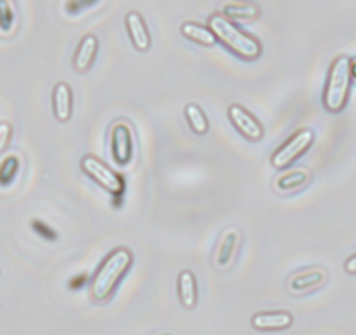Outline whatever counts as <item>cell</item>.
Segmentation results:
<instances>
[{
    "instance_id": "cell-1",
    "label": "cell",
    "mask_w": 356,
    "mask_h": 335,
    "mask_svg": "<svg viewBox=\"0 0 356 335\" xmlns=\"http://www.w3.org/2000/svg\"><path fill=\"white\" fill-rule=\"evenodd\" d=\"M133 262V254L128 248H115L98 268L97 275L91 279L89 293L95 302H104L114 292L115 285L119 283L121 276L128 271Z\"/></svg>"
},
{
    "instance_id": "cell-2",
    "label": "cell",
    "mask_w": 356,
    "mask_h": 335,
    "mask_svg": "<svg viewBox=\"0 0 356 335\" xmlns=\"http://www.w3.org/2000/svg\"><path fill=\"white\" fill-rule=\"evenodd\" d=\"M351 81V58L341 54L332 61L327 84H325L323 105L328 112H341L346 107Z\"/></svg>"
},
{
    "instance_id": "cell-3",
    "label": "cell",
    "mask_w": 356,
    "mask_h": 335,
    "mask_svg": "<svg viewBox=\"0 0 356 335\" xmlns=\"http://www.w3.org/2000/svg\"><path fill=\"white\" fill-rule=\"evenodd\" d=\"M208 26H210V30L215 33L217 39H220L229 49L234 51L239 56L252 60V58L259 56L260 51H262L260 44L253 37L243 32L239 26H236L224 15H211L210 19H208Z\"/></svg>"
},
{
    "instance_id": "cell-4",
    "label": "cell",
    "mask_w": 356,
    "mask_h": 335,
    "mask_svg": "<svg viewBox=\"0 0 356 335\" xmlns=\"http://www.w3.org/2000/svg\"><path fill=\"white\" fill-rule=\"evenodd\" d=\"M81 166L98 186L107 189L108 193H112L114 196H119V194L124 190V180H122V177L119 175L118 172H114L112 168H108L107 164L102 159H98V157L88 154V156H84L81 159Z\"/></svg>"
},
{
    "instance_id": "cell-5",
    "label": "cell",
    "mask_w": 356,
    "mask_h": 335,
    "mask_svg": "<svg viewBox=\"0 0 356 335\" xmlns=\"http://www.w3.org/2000/svg\"><path fill=\"white\" fill-rule=\"evenodd\" d=\"M314 140V133L313 129L309 128H302L299 131L293 133L285 143H283L280 149L275 150V154L271 156V164L278 170H283V168L290 166L297 157L300 156L302 152H306L307 149L311 147Z\"/></svg>"
},
{
    "instance_id": "cell-6",
    "label": "cell",
    "mask_w": 356,
    "mask_h": 335,
    "mask_svg": "<svg viewBox=\"0 0 356 335\" xmlns=\"http://www.w3.org/2000/svg\"><path fill=\"white\" fill-rule=\"evenodd\" d=\"M243 234L238 227H227L218 238L213 254V265L218 271H227L232 268L241 246Z\"/></svg>"
},
{
    "instance_id": "cell-7",
    "label": "cell",
    "mask_w": 356,
    "mask_h": 335,
    "mask_svg": "<svg viewBox=\"0 0 356 335\" xmlns=\"http://www.w3.org/2000/svg\"><path fill=\"white\" fill-rule=\"evenodd\" d=\"M111 149L115 163L126 164L133 156V131L126 121L114 122L111 129Z\"/></svg>"
},
{
    "instance_id": "cell-8",
    "label": "cell",
    "mask_w": 356,
    "mask_h": 335,
    "mask_svg": "<svg viewBox=\"0 0 356 335\" xmlns=\"http://www.w3.org/2000/svg\"><path fill=\"white\" fill-rule=\"evenodd\" d=\"M328 272L325 268H307L302 269V271L296 272L292 278L289 279V290L293 293V295H300V293L313 292V290L320 288L327 283Z\"/></svg>"
},
{
    "instance_id": "cell-9",
    "label": "cell",
    "mask_w": 356,
    "mask_h": 335,
    "mask_svg": "<svg viewBox=\"0 0 356 335\" xmlns=\"http://www.w3.org/2000/svg\"><path fill=\"white\" fill-rule=\"evenodd\" d=\"M227 114L232 124H234L248 140H260L264 136L262 124H260L245 107L234 104L229 107Z\"/></svg>"
},
{
    "instance_id": "cell-10",
    "label": "cell",
    "mask_w": 356,
    "mask_h": 335,
    "mask_svg": "<svg viewBox=\"0 0 356 335\" xmlns=\"http://www.w3.org/2000/svg\"><path fill=\"white\" fill-rule=\"evenodd\" d=\"M293 316L286 311H264L253 314L252 325L257 330H285L292 327Z\"/></svg>"
},
{
    "instance_id": "cell-11",
    "label": "cell",
    "mask_w": 356,
    "mask_h": 335,
    "mask_svg": "<svg viewBox=\"0 0 356 335\" xmlns=\"http://www.w3.org/2000/svg\"><path fill=\"white\" fill-rule=\"evenodd\" d=\"M309 182H311V172L307 170V168L299 166V168H290V170H285V172L275 180V187L278 193L286 194L307 186Z\"/></svg>"
},
{
    "instance_id": "cell-12",
    "label": "cell",
    "mask_w": 356,
    "mask_h": 335,
    "mask_svg": "<svg viewBox=\"0 0 356 335\" xmlns=\"http://www.w3.org/2000/svg\"><path fill=\"white\" fill-rule=\"evenodd\" d=\"M98 53V37L95 33H88L79 42L74 56V68L77 72H86L93 65Z\"/></svg>"
},
{
    "instance_id": "cell-13",
    "label": "cell",
    "mask_w": 356,
    "mask_h": 335,
    "mask_svg": "<svg viewBox=\"0 0 356 335\" xmlns=\"http://www.w3.org/2000/svg\"><path fill=\"white\" fill-rule=\"evenodd\" d=\"M126 28H128L131 42L136 49L145 51L150 47V32L143 22L142 15L136 11H131L126 15Z\"/></svg>"
},
{
    "instance_id": "cell-14",
    "label": "cell",
    "mask_w": 356,
    "mask_h": 335,
    "mask_svg": "<svg viewBox=\"0 0 356 335\" xmlns=\"http://www.w3.org/2000/svg\"><path fill=\"white\" fill-rule=\"evenodd\" d=\"M72 90L67 82H58L53 90V108L54 115H56L60 121H68L72 115Z\"/></svg>"
},
{
    "instance_id": "cell-15",
    "label": "cell",
    "mask_w": 356,
    "mask_h": 335,
    "mask_svg": "<svg viewBox=\"0 0 356 335\" xmlns=\"http://www.w3.org/2000/svg\"><path fill=\"white\" fill-rule=\"evenodd\" d=\"M178 297L186 309H193L197 302V285L196 276L191 271H182L178 275Z\"/></svg>"
},
{
    "instance_id": "cell-16",
    "label": "cell",
    "mask_w": 356,
    "mask_h": 335,
    "mask_svg": "<svg viewBox=\"0 0 356 335\" xmlns=\"http://www.w3.org/2000/svg\"><path fill=\"white\" fill-rule=\"evenodd\" d=\"M182 33L187 39L194 40L197 44H203V46H213L217 42V37L211 32L210 26L200 25L196 22H186L182 23Z\"/></svg>"
},
{
    "instance_id": "cell-17",
    "label": "cell",
    "mask_w": 356,
    "mask_h": 335,
    "mask_svg": "<svg viewBox=\"0 0 356 335\" xmlns=\"http://www.w3.org/2000/svg\"><path fill=\"white\" fill-rule=\"evenodd\" d=\"M222 13L225 18L253 19L260 15V8L253 2H231V4L222 6Z\"/></svg>"
},
{
    "instance_id": "cell-18",
    "label": "cell",
    "mask_w": 356,
    "mask_h": 335,
    "mask_svg": "<svg viewBox=\"0 0 356 335\" xmlns=\"http://www.w3.org/2000/svg\"><path fill=\"white\" fill-rule=\"evenodd\" d=\"M186 119H187V122H189L191 128H193L194 131L197 133V135H204V133L208 131V128H210V124H208L207 114H204V112L201 111V108L197 107L196 104L187 105V107H186Z\"/></svg>"
},
{
    "instance_id": "cell-19",
    "label": "cell",
    "mask_w": 356,
    "mask_h": 335,
    "mask_svg": "<svg viewBox=\"0 0 356 335\" xmlns=\"http://www.w3.org/2000/svg\"><path fill=\"white\" fill-rule=\"evenodd\" d=\"M19 172V157L8 156L0 161V187H8Z\"/></svg>"
},
{
    "instance_id": "cell-20",
    "label": "cell",
    "mask_w": 356,
    "mask_h": 335,
    "mask_svg": "<svg viewBox=\"0 0 356 335\" xmlns=\"http://www.w3.org/2000/svg\"><path fill=\"white\" fill-rule=\"evenodd\" d=\"M15 22V11H13V4L9 2H0V28L8 30Z\"/></svg>"
},
{
    "instance_id": "cell-21",
    "label": "cell",
    "mask_w": 356,
    "mask_h": 335,
    "mask_svg": "<svg viewBox=\"0 0 356 335\" xmlns=\"http://www.w3.org/2000/svg\"><path fill=\"white\" fill-rule=\"evenodd\" d=\"M13 128L9 122H0V152L8 149L9 142H11Z\"/></svg>"
},
{
    "instance_id": "cell-22",
    "label": "cell",
    "mask_w": 356,
    "mask_h": 335,
    "mask_svg": "<svg viewBox=\"0 0 356 335\" xmlns=\"http://www.w3.org/2000/svg\"><path fill=\"white\" fill-rule=\"evenodd\" d=\"M32 225H33V229H35L37 232H40V234H42L46 239H56V238H54V232L51 231V229L47 227V225L44 224V222L33 220Z\"/></svg>"
},
{
    "instance_id": "cell-23",
    "label": "cell",
    "mask_w": 356,
    "mask_h": 335,
    "mask_svg": "<svg viewBox=\"0 0 356 335\" xmlns=\"http://www.w3.org/2000/svg\"><path fill=\"white\" fill-rule=\"evenodd\" d=\"M344 271L348 272V275H356V254H353L351 257L346 259Z\"/></svg>"
},
{
    "instance_id": "cell-24",
    "label": "cell",
    "mask_w": 356,
    "mask_h": 335,
    "mask_svg": "<svg viewBox=\"0 0 356 335\" xmlns=\"http://www.w3.org/2000/svg\"><path fill=\"white\" fill-rule=\"evenodd\" d=\"M351 77L356 79V58L351 60Z\"/></svg>"
}]
</instances>
